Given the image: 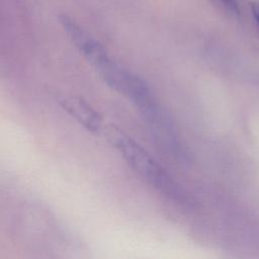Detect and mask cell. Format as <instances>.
<instances>
[{
    "instance_id": "obj_1",
    "label": "cell",
    "mask_w": 259,
    "mask_h": 259,
    "mask_svg": "<svg viewBox=\"0 0 259 259\" xmlns=\"http://www.w3.org/2000/svg\"><path fill=\"white\" fill-rule=\"evenodd\" d=\"M111 135L115 146L130 166L150 185L177 201L188 200L182 188L139 144L118 130Z\"/></svg>"
},
{
    "instance_id": "obj_2",
    "label": "cell",
    "mask_w": 259,
    "mask_h": 259,
    "mask_svg": "<svg viewBox=\"0 0 259 259\" xmlns=\"http://www.w3.org/2000/svg\"><path fill=\"white\" fill-rule=\"evenodd\" d=\"M60 21L72 42L77 47V49L82 53V55L93 66L94 69H96L110 57L106 50L72 18L63 14L60 16Z\"/></svg>"
},
{
    "instance_id": "obj_3",
    "label": "cell",
    "mask_w": 259,
    "mask_h": 259,
    "mask_svg": "<svg viewBox=\"0 0 259 259\" xmlns=\"http://www.w3.org/2000/svg\"><path fill=\"white\" fill-rule=\"evenodd\" d=\"M59 102L71 116L88 131L99 133L102 128V119L100 115L82 99L65 96L61 97Z\"/></svg>"
},
{
    "instance_id": "obj_4",
    "label": "cell",
    "mask_w": 259,
    "mask_h": 259,
    "mask_svg": "<svg viewBox=\"0 0 259 259\" xmlns=\"http://www.w3.org/2000/svg\"><path fill=\"white\" fill-rule=\"evenodd\" d=\"M225 7H227L230 11L235 13L239 12V3L238 0H219Z\"/></svg>"
},
{
    "instance_id": "obj_5",
    "label": "cell",
    "mask_w": 259,
    "mask_h": 259,
    "mask_svg": "<svg viewBox=\"0 0 259 259\" xmlns=\"http://www.w3.org/2000/svg\"><path fill=\"white\" fill-rule=\"evenodd\" d=\"M251 10H252V14H253L258 26H259V4L258 3H252Z\"/></svg>"
}]
</instances>
